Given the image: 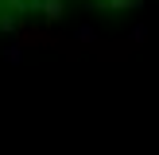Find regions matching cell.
I'll return each mask as SVG.
<instances>
[{"label":"cell","mask_w":159,"mask_h":155,"mask_svg":"<svg viewBox=\"0 0 159 155\" xmlns=\"http://www.w3.org/2000/svg\"><path fill=\"white\" fill-rule=\"evenodd\" d=\"M39 8H43V20L47 23H58L62 20V0H39Z\"/></svg>","instance_id":"cell-1"}]
</instances>
